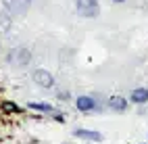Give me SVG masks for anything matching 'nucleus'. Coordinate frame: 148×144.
<instances>
[{
    "instance_id": "f257e3e1",
    "label": "nucleus",
    "mask_w": 148,
    "mask_h": 144,
    "mask_svg": "<svg viewBox=\"0 0 148 144\" xmlns=\"http://www.w3.org/2000/svg\"><path fill=\"white\" fill-rule=\"evenodd\" d=\"M75 8L77 13H79L82 17H98V13H100V6H98V0H77L75 2Z\"/></svg>"
},
{
    "instance_id": "423d86ee",
    "label": "nucleus",
    "mask_w": 148,
    "mask_h": 144,
    "mask_svg": "<svg viewBox=\"0 0 148 144\" xmlns=\"http://www.w3.org/2000/svg\"><path fill=\"white\" fill-rule=\"evenodd\" d=\"M29 59H32V52L27 50V48H17V50L13 52V61L19 65V67H23V65H27L29 63Z\"/></svg>"
},
{
    "instance_id": "7ed1b4c3",
    "label": "nucleus",
    "mask_w": 148,
    "mask_h": 144,
    "mask_svg": "<svg viewBox=\"0 0 148 144\" xmlns=\"http://www.w3.org/2000/svg\"><path fill=\"white\" fill-rule=\"evenodd\" d=\"M34 82L40 86V88H46V90L54 86L52 73H50V71H46V69H36V71H34Z\"/></svg>"
},
{
    "instance_id": "20e7f679",
    "label": "nucleus",
    "mask_w": 148,
    "mask_h": 144,
    "mask_svg": "<svg viewBox=\"0 0 148 144\" xmlns=\"http://www.w3.org/2000/svg\"><path fill=\"white\" fill-rule=\"evenodd\" d=\"M75 138H82V140H90V142H100L102 140V134L96 132V130H86V128H77L73 132Z\"/></svg>"
},
{
    "instance_id": "9b49d317",
    "label": "nucleus",
    "mask_w": 148,
    "mask_h": 144,
    "mask_svg": "<svg viewBox=\"0 0 148 144\" xmlns=\"http://www.w3.org/2000/svg\"><path fill=\"white\" fill-rule=\"evenodd\" d=\"M113 2H119V4H121V2H125V0H113Z\"/></svg>"
},
{
    "instance_id": "9d476101",
    "label": "nucleus",
    "mask_w": 148,
    "mask_h": 144,
    "mask_svg": "<svg viewBox=\"0 0 148 144\" xmlns=\"http://www.w3.org/2000/svg\"><path fill=\"white\" fill-rule=\"evenodd\" d=\"M4 111H19V107H17V104H13V102H4Z\"/></svg>"
},
{
    "instance_id": "f03ea898",
    "label": "nucleus",
    "mask_w": 148,
    "mask_h": 144,
    "mask_svg": "<svg viewBox=\"0 0 148 144\" xmlns=\"http://www.w3.org/2000/svg\"><path fill=\"white\" fill-rule=\"evenodd\" d=\"M2 4L6 8V13H11L15 17H21L29 11L32 6V0H2Z\"/></svg>"
},
{
    "instance_id": "0eeeda50",
    "label": "nucleus",
    "mask_w": 148,
    "mask_h": 144,
    "mask_svg": "<svg viewBox=\"0 0 148 144\" xmlns=\"http://www.w3.org/2000/svg\"><path fill=\"white\" fill-rule=\"evenodd\" d=\"M108 109L117 111V113H123L127 109V98H123V96H111L108 98Z\"/></svg>"
},
{
    "instance_id": "1a4fd4ad",
    "label": "nucleus",
    "mask_w": 148,
    "mask_h": 144,
    "mask_svg": "<svg viewBox=\"0 0 148 144\" xmlns=\"http://www.w3.org/2000/svg\"><path fill=\"white\" fill-rule=\"evenodd\" d=\"M29 107L36 109V111H44V113H52V111H54V109L50 107V104H46V102H32Z\"/></svg>"
},
{
    "instance_id": "39448f33",
    "label": "nucleus",
    "mask_w": 148,
    "mask_h": 144,
    "mask_svg": "<svg viewBox=\"0 0 148 144\" xmlns=\"http://www.w3.org/2000/svg\"><path fill=\"white\" fill-rule=\"evenodd\" d=\"M75 107L88 113V111H94L96 109V100L92 98V96H77V100H75Z\"/></svg>"
},
{
    "instance_id": "6e6552de",
    "label": "nucleus",
    "mask_w": 148,
    "mask_h": 144,
    "mask_svg": "<svg viewBox=\"0 0 148 144\" xmlns=\"http://www.w3.org/2000/svg\"><path fill=\"white\" fill-rule=\"evenodd\" d=\"M130 98H132V102H136V104L148 102V88H136V90H132Z\"/></svg>"
}]
</instances>
